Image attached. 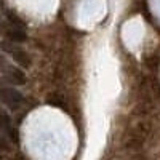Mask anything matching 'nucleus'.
I'll use <instances>...</instances> for the list:
<instances>
[{
    "label": "nucleus",
    "instance_id": "4",
    "mask_svg": "<svg viewBox=\"0 0 160 160\" xmlns=\"http://www.w3.org/2000/svg\"><path fill=\"white\" fill-rule=\"evenodd\" d=\"M0 130L5 131L7 136L11 138V141L18 142V131H16L15 127H13V122H11L10 115L5 114V112H0Z\"/></svg>",
    "mask_w": 160,
    "mask_h": 160
},
{
    "label": "nucleus",
    "instance_id": "5",
    "mask_svg": "<svg viewBox=\"0 0 160 160\" xmlns=\"http://www.w3.org/2000/svg\"><path fill=\"white\" fill-rule=\"evenodd\" d=\"M10 55L13 56V59H15V62L19 66L21 69H28L29 66H31V56H29V53L26 51L24 48L21 47H16L15 50H13Z\"/></svg>",
    "mask_w": 160,
    "mask_h": 160
},
{
    "label": "nucleus",
    "instance_id": "7",
    "mask_svg": "<svg viewBox=\"0 0 160 160\" xmlns=\"http://www.w3.org/2000/svg\"><path fill=\"white\" fill-rule=\"evenodd\" d=\"M7 68V59H5V56L0 53V72H3V69Z\"/></svg>",
    "mask_w": 160,
    "mask_h": 160
},
{
    "label": "nucleus",
    "instance_id": "6",
    "mask_svg": "<svg viewBox=\"0 0 160 160\" xmlns=\"http://www.w3.org/2000/svg\"><path fill=\"white\" fill-rule=\"evenodd\" d=\"M7 19H8V22H11V24L19 26V28H24V29H26V22H24L18 15H15L13 11H8V13H7Z\"/></svg>",
    "mask_w": 160,
    "mask_h": 160
},
{
    "label": "nucleus",
    "instance_id": "8",
    "mask_svg": "<svg viewBox=\"0 0 160 160\" xmlns=\"http://www.w3.org/2000/svg\"><path fill=\"white\" fill-rule=\"evenodd\" d=\"M0 148H2V149H8V142H7V139L2 135H0Z\"/></svg>",
    "mask_w": 160,
    "mask_h": 160
},
{
    "label": "nucleus",
    "instance_id": "10",
    "mask_svg": "<svg viewBox=\"0 0 160 160\" xmlns=\"http://www.w3.org/2000/svg\"><path fill=\"white\" fill-rule=\"evenodd\" d=\"M5 7V0H0V8H3Z\"/></svg>",
    "mask_w": 160,
    "mask_h": 160
},
{
    "label": "nucleus",
    "instance_id": "3",
    "mask_svg": "<svg viewBox=\"0 0 160 160\" xmlns=\"http://www.w3.org/2000/svg\"><path fill=\"white\" fill-rule=\"evenodd\" d=\"M3 74H5V78L8 83L26 85V82H28V77H26L24 71H21V68H15V66L7 64V68L3 69Z\"/></svg>",
    "mask_w": 160,
    "mask_h": 160
},
{
    "label": "nucleus",
    "instance_id": "2",
    "mask_svg": "<svg viewBox=\"0 0 160 160\" xmlns=\"http://www.w3.org/2000/svg\"><path fill=\"white\" fill-rule=\"evenodd\" d=\"M0 101H2L5 106H8L10 109H18L24 102V96L16 88L3 85L2 88H0Z\"/></svg>",
    "mask_w": 160,
    "mask_h": 160
},
{
    "label": "nucleus",
    "instance_id": "9",
    "mask_svg": "<svg viewBox=\"0 0 160 160\" xmlns=\"http://www.w3.org/2000/svg\"><path fill=\"white\" fill-rule=\"evenodd\" d=\"M3 85H5V80H3V78H0V88H2Z\"/></svg>",
    "mask_w": 160,
    "mask_h": 160
},
{
    "label": "nucleus",
    "instance_id": "1",
    "mask_svg": "<svg viewBox=\"0 0 160 160\" xmlns=\"http://www.w3.org/2000/svg\"><path fill=\"white\" fill-rule=\"evenodd\" d=\"M0 34H2L5 38L11 40V42L16 43H22L28 40V34H26L24 28H19V26H15L11 22H0Z\"/></svg>",
    "mask_w": 160,
    "mask_h": 160
}]
</instances>
